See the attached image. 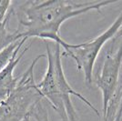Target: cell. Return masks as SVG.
<instances>
[{
  "label": "cell",
  "mask_w": 122,
  "mask_h": 121,
  "mask_svg": "<svg viewBox=\"0 0 122 121\" xmlns=\"http://www.w3.org/2000/svg\"><path fill=\"white\" fill-rule=\"evenodd\" d=\"M21 40L22 39L15 41L14 43L10 44L9 45H7L3 50L0 51V71L4 69L5 66L9 63V61L11 60V58H12V56L14 55L15 49H16V47L20 44Z\"/></svg>",
  "instance_id": "cell-7"
},
{
  "label": "cell",
  "mask_w": 122,
  "mask_h": 121,
  "mask_svg": "<svg viewBox=\"0 0 122 121\" xmlns=\"http://www.w3.org/2000/svg\"><path fill=\"white\" fill-rule=\"evenodd\" d=\"M22 121H30V116H25V118H24V119H23Z\"/></svg>",
  "instance_id": "cell-11"
},
{
  "label": "cell",
  "mask_w": 122,
  "mask_h": 121,
  "mask_svg": "<svg viewBox=\"0 0 122 121\" xmlns=\"http://www.w3.org/2000/svg\"><path fill=\"white\" fill-rule=\"evenodd\" d=\"M119 38H122L119 37ZM122 63V39L112 38V44L106 53L102 69L96 79V85L102 94V111L104 118L108 105L117 92L119 82V71Z\"/></svg>",
  "instance_id": "cell-5"
},
{
  "label": "cell",
  "mask_w": 122,
  "mask_h": 121,
  "mask_svg": "<svg viewBox=\"0 0 122 121\" xmlns=\"http://www.w3.org/2000/svg\"><path fill=\"white\" fill-rule=\"evenodd\" d=\"M116 3V1L72 0L27 1L21 5L17 13L18 27L16 29L20 32L22 38L38 37L54 41L65 49L68 43L60 35V27L65 21Z\"/></svg>",
  "instance_id": "cell-1"
},
{
  "label": "cell",
  "mask_w": 122,
  "mask_h": 121,
  "mask_svg": "<svg viewBox=\"0 0 122 121\" xmlns=\"http://www.w3.org/2000/svg\"><path fill=\"white\" fill-rule=\"evenodd\" d=\"M47 68L42 80L37 84L43 98H46L52 107L59 115L62 121H78V117L72 104L71 96H75L88 106L99 118L100 114L80 93L73 89L64 73L61 60L60 45L56 44L52 50L49 44H46Z\"/></svg>",
  "instance_id": "cell-2"
},
{
  "label": "cell",
  "mask_w": 122,
  "mask_h": 121,
  "mask_svg": "<svg viewBox=\"0 0 122 121\" xmlns=\"http://www.w3.org/2000/svg\"><path fill=\"white\" fill-rule=\"evenodd\" d=\"M120 121H122V116H121V119H120Z\"/></svg>",
  "instance_id": "cell-12"
},
{
  "label": "cell",
  "mask_w": 122,
  "mask_h": 121,
  "mask_svg": "<svg viewBox=\"0 0 122 121\" xmlns=\"http://www.w3.org/2000/svg\"><path fill=\"white\" fill-rule=\"evenodd\" d=\"M26 40H27L26 37L22 38L20 44L16 47L9 63L5 66L4 69L0 71V100L4 99L8 96L15 87L17 82H18L19 77H15L14 76V71H15V66H17V64L21 60V58L24 56L25 52L30 47V45L26 46L19 54V51H20L22 45L25 44V42Z\"/></svg>",
  "instance_id": "cell-6"
},
{
  "label": "cell",
  "mask_w": 122,
  "mask_h": 121,
  "mask_svg": "<svg viewBox=\"0 0 122 121\" xmlns=\"http://www.w3.org/2000/svg\"><path fill=\"white\" fill-rule=\"evenodd\" d=\"M45 54L37 55L19 77L15 87L5 98L0 100V121H22L30 116L32 109L43 100L34 77V68Z\"/></svg>",
  "instance_id": "cell-3"
},
{
  "label": "cell",
  "mask_w": 122,
  "mask_h": 121,
  "mask_svg": "<svg viewBox=\"0 0 122 121\" xmlns=\"http://www.w3.org/2000/svg\"><path fill=\"white\" fill-rule=\"evenodd\" d=\"M12 1L6 0V1H0V23L5 19L9 9L11 8Z\"/></svg>",
  "instance_id": "cell-9"
},
{
  "label": "cell",
  "mask_w": 122,
  "mask_h": 121,
  "mask_svg": "<svg viewBox=\"0 0 122 121\" xmlns=\"http://www.w3.org/2000/svg\"><path fill=\"white\" fill-rule=\"evenodd\" d=\"M30 116L34 117V119L36 121H49L48 111L45 105L42 103V101L37 103L36 106L32 109Z\"/></svg>",
  "instance_id": "cell-8"
},
{
  "label": "cell",
  "mask_w": 122,
  "mask_h": 121,
  "mask_svg": "<svg viewBox=\"0 0 122 121\" xmlns=\"http://www.w3.org/2000/svg\"><path fill=\"white\" fill-rule=\"evenodd\" d=\"M122 116V85L120 86L119 84V102H118V106H117V110L115 116L114 121H120Z\"/></svg>",
  "instance_id": "cell-10"
},
{
  "label": "cell",
  "mask_w": 122,
  "mask_h": 121,
  "mask_svg": "<svg viewBox=\"0 0 122 121\" xmlns=\"http://www.w3.org/2000/svg\"><path fill=\"white\" fill-rule=\"evenodd\" d=\"M122 25V11L117 15L116 20L112 25L104 31L102 34L97 35V37L91 40L82 43V44H67L66 47L64 49L62 55L71 57L76 62L78 70H81L84 73L85 81L87 85L93 83V69L94 65L99 55L102 47L105 45L107 41L114 37L118 29Z\"/></svg>",
  "instance_id": "cell-4"
}]
</instances>
